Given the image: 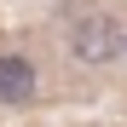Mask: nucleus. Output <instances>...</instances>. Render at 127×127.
Returning a JSON list of instances; mask_svg holds the SVG:
<instances>
[{"instance_id":"nucleus-1","label":"nucleus","mask_w":127,"mask_h":127,"mask_svg":"<svg viewBox=\"0 0 127 127\" xmlns=\"http://www.w3.org/2000/svg\"><path fill=\"white\" fill-rule=\"evenodd\" d=\"M121 46V29L110 23V17H93V23H81L75 29V52L87 58V64H98V58H110Z\"/></svg>"},{"instance_id":"nucleus-2","label":"nucleus","mask_w":127,"mask_h":127,"mask_svg":"<svg viewBox=\"0 0 127 127\" xmlns=\"http://www.w3.org/2000/svg\"><path fill=\"white\" fill-rule=\"evenodd\" d=\"M29 93H35L29 58H0V104H23Z\"/></svg>"}]
</instances>
